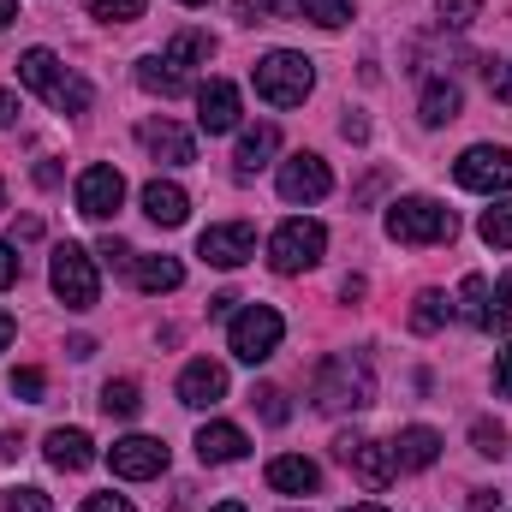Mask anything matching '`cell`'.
<instances>
[{"label": "cell", "instance_id": "ab89813d", "mask_svg": "<svg viewBox=\"0 0 512 512\" xmlns=\"http://www.w3.org/2000/svg\"><path fill=\"white\" fill-rule=\"evenodd\" d=\"M96 256H102L108 268H131V245H126V239H102V245H96Z\"/></svg>", "mask_w": 512, "mask_h": 512}, {"label": "cell", "instance_id": "8fae6325", "mask_svg": "<svg viewBox=\"0 0 512 512\" xmlns=\"http://www.w3.org/2000/svg\"><path fill=\"white\" fill-rule=\"evenodd\" d=\"M120 203H126L120 167H84V173H78V215H84V221H114Z\"/></svg>", "mask_w": 512, "mask_h": 512}, {"label": "cell", "instance_id": "7402d4cb", "mask_svg": "<svg viewBox=\"0 0 512 512\" xmlns=\"http://www.w3.org/2000/svg\"><path fill=\"white\" fill-rule=\"evenodd\" d=\"M90 459H96V453H90V435H84V429H54V435H48V465H54V471H84Z\"/></svg>", "mask_w": 512, "mask_h": 512}, {"label": "cell", "instance_id": "9c48e42d", "mask_svg": "<svg viewBox=\"0 0 512 512\" xmlns=\"http://www.w3.org/2000/svg\"><path fill=\"white\" fill-rule=\"evenodd\" d=\"M334 459H340L364 489H387V483H393V471H399V465H393V447L364 441V435H340V441H334Z\"/></svg>", "mask_w": 512, "mask_h": 512}, {"label": "cell", "instance_id": "44dd1931", "mask_svg": "<svg viewBox=\"0 0 512 512\" xmlns=\"http://www.w3.org/2000/svg\"><path fill=\"white\" fill-rule=\"evenodd\" d=\"M131 280H137V292H179L185 286V268L173 256H137L131 262Z\"/></svg>", "mask_w": 512, "mask_h": 512}, {"label": "cell", "instance_id": "8d00e7d4", "mask_svg": "<svg viewBox=\"0 0 512 512\" xmlns=\"http://www.w3.org/2000/svg\"><path fill=\"white\" fill-rule=\"evenodd\" d=\"M251 405L262 411V423H286V417H292V405H286V393H280V387H256Z\"/></svg>", "mask_w": 512, "mask_h": 512}, {"label": "cell", "instance_id": "bcb514c9", "mask_svg": "<svg viewBox=\"0 0 512 512\" xmlns=\"http://www.w3.org/2000/svg\"><path fill=\"white\" fill-rule=\"evenodd\" d=\"M18 120V96L12 90H0V126H12Z\"/></svg>", "mask_w": 512, "mask_h": 512}, {"label": "cell", "instance_id": "7c38bea8", "mask_svg": "<svg viewBox=\"0 0 512 512\" xmlns=\"http://www.w3.org/2000/svg\"><path fill=\"white\" fill-rule=\"evenodd\" d=\"M197 256H203L209 268H245L256 256V227L251 221H221V227H209V233L197 239Z\"/></svg>", "mask_w": 512, "mask_h": 512}, {"label": "cell", "instance_id": "8992f818", "mask_svg": "<svg viewBox=\"0 0 512 512\" xmlns=\"http://www.w3.org/2000/svg\"><path fill=\"white\" fill-rule=\"evenodd\" d=\"M48 286L66 310H90L102 298V280H96V262L84 245H54V262H48Z\"/></svg>", "mask_w": 512, "mask_h": 512}, {"label": "cell", "instance_id": "c3c4849f", "mask_svg": "<svg viewBox=\"0 0 512 512\" xmlns=\"http://www.w3.org/2000/svg\"><path fill=\"white\" fill-rule=\"evenodd\" d=\"M12 18H18V0H0V30H6Z\"/></svg>", "mask_w": 512, "mask_h": 512}, {"label": "cell", "instance_id": "277c9868", "mask_svg": "<svg viewBox=\"0 0 512 512\" xmlns=\"http://www.w3.org/2000/svg\"><path fill=\"white\" fill-rule=\"evenodd\" d=\"M453 233H459V221L435 197H399L387 209V239H399V245H447Z\"/></svg>", "mask_w": 512, "mask_h": 512}, {"label": "cell", "instance_id": "60d3db41", "mask_svg": "<svg viewBox=\"0 0 512 512\" xmlns=\"http://www.w3.org/2000/svg\"><path fill=\"white\" fill-rule=\"evenodd\" d=\"M12 280H18V251H12V245L0 239V292H6Z\"/></svg>", "mask_w": 512, "mask_h": 512}, {"label": "cell", "instance_id": "5bb4252c", "mask_svg": "<svg viewBox=\"0 0 512 512\" xmlns=\"http://www.w3.org/2000/svg\"><path fill=\"white\" fill-rule=\"evenodd\" d=\"M137 143L161 161V167H191L197 161V143H191V131L173 126V120H143L137 126Z\"/></svg>", "mask_w": 512, "mask_h": 512}, {"label": "cell", "instance_id": "ee69618b", "mask_svg": "<svg viewBox=\"0 0 512 512\" xmlns=\"http://www.w3.org/2000/svg\"><path fill=\"white\" fill-rule=\"evenodd\" d=\"M495 501H501L495 489H471V512H495Z\"/></svg>", "mask_w": 512, "mask_h": 512}, {"label": "cell", "instance_id": "1f68e13d", "mask_svg": "<svg viewBox=\"0 0 512 512\" xmlns=\"http://www.w3.org/2000/svg\"><path fill=\"white\" fill-rule=\"evenodd\" d=\"M137 405H143V399H137V382H108L102 387V411H108V417H137Z\"/></svg>", "mask_w": 512, "mask_h": 512}, {"label": "cell", "instance_id": "f35d334b", "mask_svg": "<svg viewBox=\"0 0 512 512\" xmlns=\"http://www.w3.org/2000/svg\"><path fill=\"white\" fill-rule=\"evenodd\" d=\"M42 387H48L42 370H12V393H18V399H30V405H36V399H42Z\"/></svg>", "mask_w": 512, "mask_h": 512}, {"label": "cell", "instance_id": "603a6c76", "mask_svg": "<svg viewBox=\"0 0 512 512\" xmlns=\"http://www.w3.org/2000/svg\"><path fill=\"white\" fill-rule=\"evenodd\" d=\"M274 149H280V131L274 126H251L245 137H239V155H233V161H239V173H256V167L274 161Z\"/></svg>", "mask_w": 512, "mask_h": 512}, {"label": "cell", "instance_id": "f6af8a7d", "mask_svg": "<svg viewBox=\"0 0 512 512\" xmlns=\"http://www.w3.org/2000/svg\"><path fill=\"white\" fill-rule=\"evenodd\" d=\"M233 304H239L233 292H215V298H209V316H233Z\"/></svg>", "mask_w": 512, "mask_h": 512}, {"label": "cell", "instance_id": "ffe728a7", "mask_svg": "<svg viewBox=\"0 0 512 512\" xmlns=\"http://www.w3.org/2000/svg\"><path fill=\"white\" fill-rule=\"evenodd\" d=\"M435 459H441V435L435 429H423V423L399 429V441H393V465L399 471H429Z\"/></svg>", "mask_w": 512, "mask_h": 512}, {"label": "cell", "instance_id": "9a60e30c", "mask_svg": "<svg viewBox=\"0 0 512 512\" xmlns=\"http://www.w3.org/2000/svg\"><path fill=\"white\" fill-rule=\"evenodd\" d=\"M221 399H227V370H221V364H209V358L185 364V376H179V405L203 411V405H221Z\"/></svg>", "mask_w": 512, "mask_h": 512}, {"label": "cell", "instance_id": "f546056e", "mask_svg": "<svg viewBox=\"0 0 512 512\" xmlns=\"http://www.w3.org/2000/svg\"><path fill=\"white\" fill-rule=\"evenodd\" d=\"M298 18V0H239V24H280Z\"/></svg>", "mask_w": 512, "mask_h": 512}, {"label": "cell", "instance_id": "816d5d0a", "mask_svg": "<svg viewBox=\"0 0 512 512\" xmlns=\"http://www.w3.org/2000/svg\"><path fill=\"white\" fill-rule=\"evenodd\" d=\"M0 209H6V185H0Z\"/></svg>", "mask_w": 512, "mask_h": 512}, {"label": "cell", "instance_id": "f907efd6", "mask_svg": "<svg viewBox=\"0 0 512 512\" xmlns=\"http://www.w3.org/2000/svg\"><path fill=\"white\" fill-rule=\"evenodd\" d=\"M346 512H387V507H376V501H364V507H346Z\"/></svg>", "mask_w": 512, "mask_h": 512}, {"label": "cell", "instance_id": "ba28073f", "mask_svg": "<svg viewBox=\"0 0 512 512\" xmlns=\"http://www.w3.org/2000/svg\"><path fill=\"white\" fill-rule=\"evenodd\" d=\"M453 179H459L465 191H483V197L512 191V149H501V143H471V149L453 161Z\"/></svg>", "mask_w": 512, "mask_h": 512}, {"label": "cell", "instance_id": "d6a6232c", "mask_svg": "<svg viewBox=\"0 0 512 512\" xmlns=\"http://www.w3.org/2000/svg\"><path fill=\"white\" fill-rule=\"evenodd\" d=\"M471 447H477L483 459H501V453H507V429L489 423V417H477V423H471Z\"/></svg>", "mask_w": 512, "mask_h": 512}, {"label": "cell", "instance_id": "52a82bcc", "mask_svg": "<svg viewBox=\"0 0 512 512\" xmlns=\"http://www.w3.org/2000/svg\"><path fill=\"white\" fill-rule=\"evenodd\" d=\"M328 251V227L322 221H286L274 239H268V268L274 274H304V268H316Z\"/></svg>", "mask_w": 512, "mask_h": 512}, {"label": "cell", "instance_id": "4316f807", "mask_svg": "<svg viewBox=\"0 0 512 512\" xmlns=\"http://www.w3.org/2000/svg\"><path fill=\"white\" fill-rule=\"evenodd\" d=\"M459 316L477 322V328L489 322V280H483V274H465V286H459Z\"/></svg>", "mask_w": 512, "mask_h": 512}, {"label": "cell", "instance_id": "2e32d148", "mask_svg": "<svg viewBox=\"0 0 512 512\" xmlns=\"http://www.w3.org/2000/svg\"><path fill=\"white\" fill-rule=\"evenodd\" d=\"M197 126L203 131H233L239 126V90L227 78H209L197 90Z\"/></svg>", "mask_w": 512, "mask_h": 512}, {"label": "cell", "instance_id": "836d02e7", "mask_svg": "<svg viewBox=\"0 0 512 512\" xmlns=\"http://www.w3.org/2000/svg\"><path fill=\"white\" fill-rule=\"evenodd\" d=\"M90 6V18H102V24H131V18H143V0H84Z\"/></svg>", "mask_w": 512, "mask_h": 512}, {"label": "cell", "instance_id": "484cf974", "mask_svg": "<svg viewBox=\"0 0 512 512\" xmlns=\"http://www.w3.org/2000/svg\"><path fill=\"white\" fill-rule=\"evenodd\" d=\"M447 120H459V84L435 78V84L423 90V126H447Z\"/></svg>", "mask_w": 512, "mask_h": 512}, {"label": "cell", "instance_id": "e0dca14e", "mask_svg": "<svg viewBox=\"0 0 512 512\" xmlns=\"http://www.w3.org/2000/svg\"><path fill=\"white\" fill-rule=\"evenodd\" d=\"M245 429L239 423H203L197 429V459L203 465H233V459H245Z\"/></svg>", "mask_w": 512, "mask_h": 512}, {"label": "cell", "instance_id": "ac0fdd59", "mask_svg": "<svg viewBox=\"0 0 512 512\" xmlns=\"http://www.w3.org/2000/svg\"><path fill=\"white\" fill-rule=\"evenodd\" d=\"M268 489L274 495H316L322 471L310 459H298V453H280V459H268Z\"/></svg>", "mask_w": 512, "mask_h": 512}, {"label": "cell", "instance_id": "4dcf8cb0", "mask_svg": "<svg viewBox=\"0 0 512 512\" xmlns=\"http://www.w3.org/2000/svg\"><path fill=\"white\" fill-rule=\"evenodd\" d=\"M447 316H453V304H447L441 292H423V298H417V310H411V328H417V334H435Z\"/></svg>", "mask_w": 512, "mask_h": 512}, {"label": "cell", "instance_id": "3957f363", "mask_svg": "<svg viewBox=\"0 0 512 512\" xmlns=\"http://www.w3.org/2000/svg\"><path fill=\"white\" fill-rule=\"evenodd\" d=\"M251 84L268 108H298L316 90V66L304 54H292V48H274V54H262L251 66Z\"/></svg>", "mask_w": 512, "mask_h": 512}, {"label": "cell", "instance_id": "7bdbcfd3", "mask_svg": "<svg viewBox=\"0 0 512 512\" xmlns=\"http://www.w3.org/2000/svg\"><path fill=\"white\" fill-rule=\"evenodd\" d=\"M495 387H501V393L512 399V346L501 352V364H495Z\"/></svg>", "mask_w": 512, "mask_h": 512}, {"label": "cell", "instance_id": "7a4b0ae2", "mask_svg": "<svg viewBox=\"0 0 512 512\" xmlns=\"http://www.w3.org/2000/svg\"><path fill=\"white\" fill-rule=\"evenodd\" d=\"M310 399H316V411H364V405L376 399L370 364H364V358H352V352H334V358L316 370Z\"/></svg>", "mask_w": 512, "mask_h": 512}, {"label": "cell", "instance_id": "d590c367", "mask_svg": "<svg viewBox=\"0 0 512 512\" xmlns=\"http://www.w3.org/2000/svg\"><path fill=\"white\" fill-rule=\"evenodd\" d=\"M483 328H495V334H507L512 328V274L489 292V322H483Z\"/></svg>", "mask_w": 512, "mask_h": 512}, {"label": "cell", "instance_id": "f1b7e54d", "mask_svg": "<svg viewBox=\"0 0 512 512\" xmlns=\"http://www.w3.org/2000/svg\"><path fill=\"white\" fill-rule=\"evenodd\" d=\"M477 233H483V245H495V251H512V203H495V209H483Z\"/></svg>", "mask_w": 512, "mask_h": 512}, {"label": "cell", "instance_id": "d6986e66", "mask_svg": "<svg viewBox=\"0 0 512 512\" xmlns=\"http://www.w3.org/2000/svg\"><path fill=\"white\" fill-rule=\"evenodd\" d=\"M143 215H149L155 227H179V221L191 215V197H185L173 179H149V185H143Z\"/></svg>", "mask_w": 512, "mask_h": 512}, {"label": "cell", "instance_id": "b9f144b4", "mask_svg": "<svg viewBox=\"0 0 512 512\" xmlns=\"http://www.w3.org/2000/svg\"><path fill=\"white\" fill-rule=\"evenodd\" d=\"M84 512H131V501H126V495H90Z\"/></svg>", "mask_w": 512, "mask_h": 512}, {"label": "cell", "instance_id": "74e56055", "mask_svg": "<svg viewBox=\"0 0 512 512\" xmlns=\"http://www.w3.org/2000/svg\"><path fill=\"white\" fill-rule=\"evenodd\" d=\"M0 512H54V507H48L42 489H6L0 495Z\"/></svg>", "mask_w": 512, "mask_h": 512}, {"label": "cell", "instance_id": "7dc6e473", "mask_svg": "<svg viewBox=\"0 0 512 512\" xmlns=\"http://www.w3.org/2000/svg\"><path fill=\"white\" fill-rule=\"evenodd\" d=\"M12 334H18V322H12V316H6V310H0V352H6V346H12Z\"/></svg>", "mask_w": 512, "mask_h": 512}, {"label": "cell", "instance_id": "e575fe53", "mask_svg": "<svg viewBox=\"0 0 512 512\" xmlns=\"http://www.w3.org/2000/svg\"><path fill=\"white\" fill-rule=\"evenodd\" d=\"M435 12H441V24H447V30H471V24L483 18V0H441Z\"/></svg>", "mask_w": 512, "mask_h": 512}, {"label": "cell", "instance_id": "d4e9b609", "mask_svg": "<svg viewBox=\"0 0 512 512\" xmlns=\"http://www.w3.org/2000/svg\"><path fill=\"white\" fill-rule=\"evenodd\" d=\"M137 84H143L149 96H185V72H179V66H167L161 54H149V60L137 66Z\"/></svg>", "mask_w": 512, "mask_h": 512}, {"label": "cell", "instance_id": "681fc988", "mask_svg": "<svg viewBox=\"0 0 512 512\" xmlns=\"http://www.w3.org/2000/svg\"><path fill=\"white\" fill-rule=\"evenodd\" d=\"M215 512H251V507H239V501H221V507H215Z\"/></svg>", "mask_w": 512, "mask_h": 512}, {"label": "cell", "instance_id": "83f0119b", "mask_svg": "<svg viewBox=\"0 0 512 512\" xmlns=\"http://www.w3.org/2000/svg\"><path fill=\"white\" fill-rule=\"evenodd\" d=\"M298 18H310L322 30H340V24H352V0H298Z\"/></svg>", "mask_w": 512, "mask_h": 512}, {"label": "cell", "instance_id": "6da1fadb", "mask_svg": "<svg viewBox=\"0 0 512 512\" xmlns=\"http://www.w3.org/2000/svg\"><path fill=\"white\" fill-rule=\"evenodd\" d=\"M18 78H24L54 114H84V108H90V84H84L78 72H66L60 54H48V48H24V54H18Z\"/></svg>", "mask_w": 512, "mask_h": 512}, {"label": "cell", "instance_id": "4fadbf2b", "mask_svg": "<svg viewBox=\"0 0 512 512\" xmlns=\"http://www.w3.org/2000/svg\"><path fill=\"white\" fill-rule=\"evenodd\" d=\"M108 465H114V477H126V483H149V477L167 471V447H161L155 435H126V441L108 447Z\"/></svg>", "mask_w": 512, "mask_h": 512}, {"label": "cell", "instance_id": "f5cc1de1", "mask_svg": "<svg viewBox=\"0 0 512 512\" xmlns=\"http://www.w3.org/2000/svg\"><path fill=\"white\" fill-rule=\"evenodd\" d=\"M185 6H209V0H185Z\"/></svg>", "mask_w": 512, "mask_h": 512}, {"label": "cell", "instance_id": "5b68a950", "mask_svg": "<svg viewBox=\"0 0 512 512\" xmlns=\"http://www.w3.org/2000/svg\"><path fill=\"white\" fill-rule=\"evenodd\" d=\"M280 340H286V316H280L274 304H251V310H239L233 328H227V346H233L239 364H268Z\"/></svg>", "mask_w": 512, "mask_h": 512}, {"label": "cell", "instance_id": "cb8c5ba5", "mask_svg": "<svg viewBox=\"0 0 512 512\" xmlns=\"http://www.w3.org/2000/svg\"><path fill=\"white\" fill-rule=\"evenodd\" d=\"M209 54H215V36H209V30H179V36L167 42V54H161V60L185 72V66H203Z\"/></svg>", "mask_w": 512, "mask_h": 512}, {"label": "cell", "instance_id": "30bf717a", "mask_svg": "<svg viewBox=\"0 0 512 512\" xmlns=\"http://www.w3.org/2000/svg\"><path fill=\"white\" fill-rule=\"evenodd\" d=\"M280 197L286 203H322L328 191H334V173H328V161L322 155H310V149H298L292 161H280Z\"/></svg>", "mask_w": 512, "mask_h": 512}]
</instances>
